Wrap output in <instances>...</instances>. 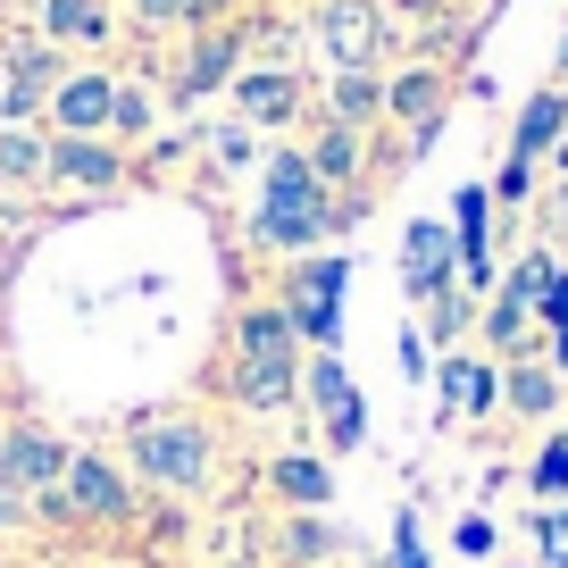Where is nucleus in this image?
Here are the masks:
<instances>
[{
    "label": "nucleus",
    "mask_w": 568,
    "mask_h": 568,
    "mask_svg": "<svg viewBox=\"0 0 568 568\" xmlns=\"http://www.w3.org/2000/svg\"><path fill=\"white\" fill-rule=\"evenodd\" d=\"M302 393H310V409H318L326 452H359V444H368V402H359V385H352V368H343V352L302 359Z\"/></svg>",
    "instance_id": "423d86ee"
},
{
    "label": "nucleus",
    "mask_w": 568,
    "mask_h": 568,
    "mask_svg": "<svg viewBox=\"0 0 568 568\" xmlns=\"http://www.w3.org/2000/svg\"><path fill=\"white\" fill-rule=\"evenodd\" d=\"M51 68L59 59L42 51V42H18V51H9V75H0V118L9 125H26L42 101H51Z\"/></svg>",
    "instance_id": "f8f14e48"
},
{
    "label": "nucleus",
    "mask_w": 568,
    "mask_h": 568,
    "mask_svg": "<svg viewBox=\"0 0 568 568\" xmlns=\"http://www.w3.org/2000/svg\"><path fill=\"white\" fill-rule=\"evenodd\" d=\"M452 544H460L468 560H485V551H494V518H460V535H452Z\"/></svg>",
    "instance_id": "473e14b6"
},
{
    "label": "nucleus",
    "mask_w": 568,
    "mask_h": 568,
    "mask_svg": "<svg viewBox=\"0 0 568 568\" xmlns=\"http://www.w3.org/2000/svg\"><path fill=\"white\" fill-rule=\"evenodd\" d=\"M335 234V201L310 176V151H276L260 184V210H251V243L260 251H318Z\"/></svg>",
    "instance_id": "f03ea898"
},
{
    "label": "nucleus",
    "mask_w": 568,
    "mask_h": 568,
    "mask_svg": "<svg viewBox=\"0 0 568 568\" xmlns=\"http://www.w3.org/2000/svg\"><path fill=\"white\" fill-rule=\"evenodd\" d=\"M109 109H118V75H68L51 92V125L59 134H101Z\"/></svg>",
    "instance_id": "ddd939ff"
},
{
    "label": "nucleus",
    "mask_w": 568,
    "mask_h": 568,
    "mask_svg": "<svg viewBox=\"0 0 568 568\" xmlns=\"http://www.w3.org/2000/svg\"><path fill=\"white\" fill-rule=\"evenodd\" d=\"M444 101H452L444 68H409V75L385 84V118H409V134H418V125H444Z\"/></svg>",
    "instance_id": "dca6fc26"
},
{
    "label": "nucleus",
    "mask_w": 568,
    "mask_h": 568,
    "mask_svg": "<svg viewBox=\"0 0 568 568\" xmlns=\"http://www.w3.org/2000/svg\"><path fill=\"white\" fill-rule=\"evenodd\" d=\"M42 26H51V34H68V42H101V34H109L101 0H42Z\"/></svg>",
    "instance_id": "4be33fe9"
},
{
    "label": "nucleus",
    "mask_w": 568,
    "mask_h": 568,
    "mask_svg": "<svg viewBox=\"0 0 568 568\" xmlns=\"http://www.w3.org/2000/svg\"><path fill=\"white\" fill-rule=\"evenodd\" d=\"M402 368H409V376H435V352H426V335H418V326L402 335Z\"/></svg>",
    "instance_id": "72a5a7b5"
},
{
    "label": "nucleus",
    "mask_w": 568,
    "mask_h": 568,
    "mask_svg": "<svg viewBox=\"0 0 568 568\" xmlns=\"http://www.w3.org/2000/svg\"><path fill=\"white\" fill-rule=\"evenodd\" d=\"M34 510H42V518H59V527H109V518H125L134 501H125L118 460H101V452H75L68 477H59L51 494L34 501Z\"/></svg>",
    "instance_id": "39448f33"
},
{
    "label": "nucleus",
    "mask_w": 568,
    "mask_h": 568,
    "mask_svg": "<svg viewBox=\"0 0 568 568\" xmlns=\"http://www.w3.org/2000/svg\"><path fill=\"white\" fill-rule=\"evenodd\" d=\"M134 9H142L151 26H176V18H184V0H134Z\"/></svg>",
    "instance_id": "c9c22d12"
},
{
    "label": "nucleus",
    "mask_w": 568,
    "mask_h": 568,
    "mask_svg": "<svg viewBox=\"0 0 568 568\" xmlns=\"http://www.w3.org/2000/svg\"><path fill=\"white\" fill-rule=\"evenodd\" d=\"M535 326H544V335H568V267H551L544 302H535Z\"/></svg>",
    "instance_id": "cd10ccee"
},
{
    "label": "nucleus",
    "mask_w": 568,
    "mask_h": 568,
    "mask_svg": "<svg viewBox=\"0 0 568 568\" xmlns=\"http://www.w3.org/2000/svg\"><path fill=\"white\" fill-rule=\"evenodd\" d=\"M318 51L343 75L376 68V51H385V0H318Z\"/></svg>",
    "instance_id": "0eeeda50"
},
{
    "label": "nucleus",
    "mask_w": 568,
    "mask_h": 568,
    "mask_svg": "<svg viewBox=\"0 0 568 568\" xmlns=\"http://www.w3.org/2000/svg\"><path fill=\"white\" fill-rule=\"evenodd\" d=\"M568 134V92L560 84H544L527 109H518V134H510V160H544L551 142Z\"/></svg>",
    "instance_id": "f3484780"
},
{
    "label": "nucleus",
    "mask_w": 568,
    "mask_h": 568,
    "mask_svg": "<svg viewBox=\"0 0 568 568\" xmlns=\"http://www.w3.org/2000/svg\"><path fill=\"white\" fill-rule=\"evenodd\" d=\"M393 9H409V18H435V9H444V0H393Z\"/></svg>",
    "instance_id": "e433bc0d"
},
{
    "label": "nucleus",
    "mask_w": 568,
    "mask_h": 568,
    "mask_svg": "<svg viewBox=\"0 0 568 568\" xmlns=\"http://www.w3.org/2000/svg\"><path fill=\"white\" fill-rule=\"evenodd\" d=\"M535 535H544V551H568V501H544V510H535Z\"/></svg>",
    "instance_id": "2f4dec72"
},
{
    "label": "nucleus",
    "mask_w": 568,
    "mask_h": 568,
    "mask_svg": "<svg viewBox=\"0 0 568 568\" xmlns=\"http://www.w3.org/2000/svg\"><path fill=\"white\" fill-rule=\"evenodd\" d=\"M293 101H302V84H293V75H234V109H243L251 125H284L293 118Z\"/></svg>",
    "instance_id": "a211bd4d"
},
{
    "label": "nucleus",
    "mask_w": 568,
    "mask_h": 568,
    "mask_svg": "<svg viewBox=\"0 0 568 568\" xmlns=\"http://www.w3.org/2000/svg\"><path fill=\"white\" fill-rule=\"evenodd\" d=\"M468 326H477V293H460V284H452L444 302H426V335L444 343V352H452V343L468 335Z\"/></svg>",
    "instance_id": "b1692460"
},
{
    "label": "nucleus",
    "mask_w": 568,
    "mask_h": 568,
    "mask_svg": "<svg viewBox=\"0 0 568 568\" xmlns=\"http://www.w3.org/2000/svg\"><path fill=\"white\" fill-rule=\"evenodd\" d=\"M376 109H385V75H376V68L335 75V125H352V134H359V125H368Z\"/></svg>",
    "instance_id": "aec40b11"
},
{
    "label": "nucleus",
    "mask_w": 568,
    "mask_h": 568,
    "mask_svg": "<svg viewBox=\"0 0 568 568\" xmlns=\"http://www.w3.org/2000/svg\"><path fill=\"white\" fill-rule=\"evenodd\" d=\"M452 276H460L452 226H444V217H418V226L402 234V293H409V302H444Z\"/></svg>",
    "instance_id": "1a4fd4ad"
},
{
    "label": "nucleus",
    "mask_w": 568,
    "mask_h": 568,
    "mask_svg": "<svg viewBox=\"0 0 568 568\" xmlns=\"http://www.w3.org/2000/svg\"><path fill=\"white\" fill-rule=\"evenodd\" d=\"M435 393H444V409H468V418H494V409H501V359H468V352H444V359H435Z\"/></svg>",
    "instance_id": "9d476101"
},
{
    "label": "nucleus",
    "mask_w": 568,
    "mask_h": 568,
    "mask_svg": "<svg viewBox=\"0 0 568 568\" xmlns=\"http://www.w3.org/2000/svg\"><path fill=\"white\" fill-rule=\"evenodd\" d=\"M568 393V376L551 368V359H501V409H518V418H551Z\"/></svg>",
    "instance_id": "4468645a"
},
{
    "label": "nucleus",
    "mask_w": 568,
    "mask_h": 568,
    "mask_svg": "<svg viewBox=\"0 0 568 568\" xmlns=\"http://www.w3.org/2000/svg\"><path fill=\"white\" fill-rule=\"evenodd\" d=\"M527 485H535V501H568V435H544V444H535Z\"/></svg>",
    "instance_id": "5701e85b"
},
{
    "label": "nucleus",
    "mask_w": 568,
    "mask_h": 568,
    "mask_svg": "<svg viewBox=\"0 0 568 568\" xmlns=\"http://www.w3.org/2000/svg\"><path fill=\"white\" fill-rule=\"evenodd\" d=\"M326 551H335V535H326L318 518H293V527H284V560H293V568L326 560Z\"/></svg>",
    "instance_id": "a878e982"
},
{
    "label": "nucleus",
    "mask_w": 568,
    "mask_h": 568,
    "mask_svg": "<svg viewBox=\"0 0 568 568\" xmlns=\"http://www.w3.org/2000/svg\"><path fill=\"white\" fill-rule=\"evenodd\" d=\"M134 468L168 494H201L210 485V426L201 418H151L134 426Z\"/></svg>",
    "instance_id": "20e7f679"
},
{
    "label": "nucleus",
    "mask_w": 568,
    "mask_h": 568,
    "mask_svg": "<svg viewBox=\"0 0 568 568\" xmlns=\"http://www.w3.org/2000/svg\"><path fill=\"white\" fill-rule=\"evenodd\" d=\"M42 176H59V184H118L125 176V160L109 151V142H92V134H51L42 142Z\"/></svg>",
    "instance_id": "9b49d317"
},
{
    "label": "nucleus",
    "mask_w": 568,
    "mask_h": 568,
    "mask_svg": "<svg viewBox=\"0 0 568 568\" xmlns=\"http://www.w3.org/2000/svg\"><path fill=\"white\" fill-rule=\"evenodd\" d=\"M234 59H243V34H201V51L184 59V75H176V101H201L210 84H226Z\"/></svg>",
    "instance_id": "6ab92c4d"
},
{
    "label": "nucleus",
    "mask_w": 568,
    "mask_h": 568,
    "mask_svg": "<svg viewBox=\"0 0 568 568\" xmlns=\"http://www.w3.org/2000/svg\"><path fill=\"white\" fill-rule=\"evenodd\" d=\"M226 393L251 409V418H267V409H284L293 393H302V335H293L284 310H243V318H234Z\"/></svg>",
    "instance_id": "f257e3e1"
},
{
    "label": "nucleus",
    "mask_w": 568,
    "mask_h": 568,
    "mask_svg": "<svg viewBox=\"0 0 568 568\" xmlns=\"http://www.w3.org/2000/svg\"><path fill=\"white\" fill-rule=\"evenodd\" d=\"M26 518H34V501H26L18 485H0V535H9V527H26Z\"/></svg>",
    "instance_id": "f704fd0d"
},
{
    "label": "nucleus",
    "mask_w": 568,
    "mask_h": 568,
    "mask_svg": "<svg viewBox=\"0 0 568 568\" xmlns=\"http://www.w3.org/2000/svg\"><path fill=\"white\" fill-rule=\"evenodd\" d=\"M551 368H560V376H568V335H551Z\"/></svg>",
    "instance_id": "4c0bfd02"
},
{
    "label": "nucleus",
    "mask_w": 568,
    "mask_h": 568,
    "mask_svg": "<svg viewBox=\"0 0 568 568\" xmlns=\"http://www.w3.org/2000/svg\"><path fill=\"white\" fill-rule=\"evenodd\" d=\"M352 168H359V134L352 125H326L318 151H310V176L318 184H352Z\"/></svg>",
    "instance_id": "412c9836"
},
{
    "label": "nucleus",
    "mask_w": 568,
    "mask_h": 568,
    "mask_svg": "<svg viewBox=\"0 0 568 568\" xmlns=\"http://www.w3.org/2000/svg\"><path fill=\"white\" fill-rule=\"evenodd\" d=\"M151 125V101H142L134 84H118V109H109V134H142Z\"/></svg>",
    "instance_id": "c756f323"
},
{
    "label": "nucleus",
    "mask_w": 568,
    "mask_h": 568,
    "mask_svg": "<svg viewBox=\"0 0 568 568\" xmlns=\"http://www.w3.org/2000/svg\"><path fill=\"white\" fill-rule=\"evenodd\" d=\"M0 176H42V142L26 134V125H9V134H0Z\"/></svg>",
    "instance_id": "bb28decb"
},
{
    "label": "nucleus",
    "mask_w": 568,
    "mask_h": 568,
    "mask_svg": "<svg viewBox=\"0 0 568 568\" xmlns=\"http://www.w3.org/2000/svg\"><path fill=\"white\" fill-rule=\"evenodd\" d=\"M267 494L293 501V510H326L335 501V468L318 452H284V460H267Z\"/></svg>",
    "instance_id": "2eb2a0df"
},
{
    "label": "nucleus",
    "mask_w": 568,
    "mask_h": 568,
    "mask_svg": "<svg viewBox=\"0 0 568 568\" xmlns=\"http://www.w3.org/2000/svg\"><path fill=\"white\" fill-rule=\"evenodd\" d=\"M494 201H501V210L535 201V160H501V176H494Z\"/></svg>",
    "instance_id": "c85d7f7f"
},
{
    "label": "nucleus",
    "mask_w": 568,
    "mask_h": 568,
    "mask_svg": "<svg viewBox=\"0 0 568 568\" xmlns=\"http://www.w3.org/2000/svg\"><path fill=\"white\" fill-rule=\"evenodd\" d=\"M393 568H426V544H418V518H393Z\"/></svg>",
    "instance_id": "7c9ffc66"
},
{
    "label": "nucleus",
    "mask_w": 568,
    "mask_h": 568,
    "mask_svg": "<svg viewBox=\"0 0 568 568\" xmlns=\"http://www.w3.org/2000/svg\"><path fill=\"white\" fill-rule=\"evenodd\" d=\"M551 267H560V260H551V251H527V260H518L510 276L494 284V293H510L518 310H535V302H544V284H551Z\"/></svg>",
    "instance_id": "393cba45"
},
{
    "label": "nucleus",
    "mask_w": 568,
    "mask_h": 568,
    "mask_svg": "<svg viewBox=\"0 0 568 568\" xmlns=\"http://www.w3.org/2000/svg\"><path fill=\"white\" fill-rule=\"evenodd\" d=\"M343 284H352V260L343 251H318V260H302L293 276H284V318H293V335L318 343V352H335L343 343Z\"/></svg>",
    "instance_id": "7ed1b4c3"
},
{
    "label": "nucleus",
    "mask_w": 568,
    "mask_h": 568,
    "mask_svg": "<svg viewBox=\"0 0 568 568\" xmlns=\"http://www.w3.org/2000/svg\"><path fill=\"white\" fill-rule=\"evenodd\" d=\"M68 460H75V444H59L51 426H9L0 435V485H18L26 501H42L59 477H68Z\"/></svg>",
    "instance_id": "6e6552de"
}]
</instances>
